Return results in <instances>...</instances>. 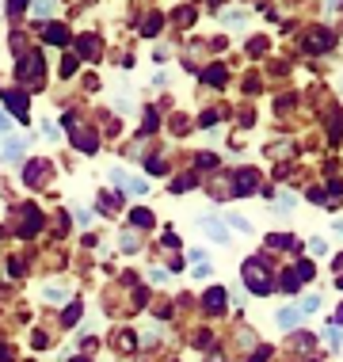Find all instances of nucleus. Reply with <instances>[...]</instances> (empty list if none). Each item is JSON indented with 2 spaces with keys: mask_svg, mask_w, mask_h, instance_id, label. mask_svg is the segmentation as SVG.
Listing matches in <instances>:
<instances>
[{
  "mask_svg": "<svg viewBox=\"0 0 343 362\" xmlns=\"http://www.w3.org/2000/svg\"><path fill=\"white\" fill-rule=\"evenodd\" d=\"M240 282L248 286L252 293H271V286H274V275H271V267L263 263L260 256H252V259H244L240 263Z\"/></svg>",
  "mask_w": 343,
  "mask_h": 362,
  "instance_id": "1",
  "label": "nucleus"
},
{
  "mask_svg": "<svg viewBox=\"0 0 343 362\" xmlns=\"http://www.w3.org/2000/svg\"><path fill=\"white\" fill-rule=\"evenodd\" d=\"M62 126L69 130V138H73V145H76L81 153H95V149H100V141H95V134H92V130H84L76 115H62Z\"/></svg>",
  "mask_w": 343,
  "mask_h": 362,
  "instance_id": "2",
  "label": "nucleus"
},
{
  "mask_svg": "<svg viewBox=\"0 0 343 362\" xmlns=\"http://www.w3.org/2000/svg\"><path fill=\"white\" fill-rule=\"evenodd\" d=\"M16 73H19V81L23 84H42V73H46V62H42V54H27V57H19V65H16Z\"/></svg>",
  "mask_w": 343,
  "mask_h": 362,
  "instance_id": "3",
  "label": "nucleus"
},
{
  "mask_svg": "<svg viewBox=\"0 0 343 362\" xmlns=\"http://www.w3.org/2000/svg\"><path fill=\"white\" fill-rule=\"evenodd\" d=\"M332 46H336V38H332V31H325V27H313V31H306V50L309 54H328Z\"/></svg>",
  "mask_w": 343,
  "mask_h": 362,
  "instance_id": "4",
  "label": "nucleus"
},
{
  "mask_svg": "<svg viewBox=\"0 0 343 362\" xmlns=\"http://www.w3.org/2000/svg\"><path fill=\"white\" fill-rule=\"evenodd\" d=\"M0 100H4L8 107H12V115L19 122H27L31 115H27V107H31V100H27V92H16V88H8V92H0Z\"/></svg>",
  "mask_w": 343,
  "mask_h": 362,
  "instance_id": "5",
  "label": "nucleus"
},
{
  "mask_svg": "<svg viewBox=\"0 0 343 362\" xmlns=\"http://www.w3.org/2000/svg\"><path fill=\"white\" fill-rule=\"evenodd\" d=\"M111 183H115L119 191H130V194H145V191H149V183H145V180H134V175L122 172V168L111 172Z\"/></svg>",
  "mask_w": 343,
  "mask_h": 362,
  "instance_id": "6",
  "label": "nucleus"
},
{
  "mask_svg": "<svg viewBox=\"0 0 343 362\" xmlns=\"http://www.w3.org/2000/svg\"><path fill=\"white\" fill-rule=\"evenodd\" d=\"M46 172H50V164H46V160H31V164L23 168V180L31 183V187H42V183H46Z\"/></svg>",
  "mask_w": 343,
  "mask_h": 362,
  "instance_id": "7",
  "label": "nucleus"
},
{
  "mask_svg": "<svg viewBox=\"0 0 343 362\" xmlns=\"http://www.w3.org/2000/svg\"><path fill=\"white\" fill-rule=\"evenodd\" d=\"M38 229H42V210H38V206H27V210H23V237H35Z\"/></svg>",
  "mask_w": 343,
  "mask_h": 362,
  "instance_id": "8",
  "label": "nucleus"
},
{
  "mask_svg": "<svg viewBox=\"0 0 343 362\" xmlns=\"http://www.w3.org/2000/svg\"><path fill=\"white\" fill-rule=\"evenodd\" d=\"M202 229H206V237H214L218 244H229V233H225V225L218 218H202Z\"/></svg>",
  "mask_w": 343,
  "mask_h": 362,
  "instance_id": "9",
  "label": "nucleus"
},
{
  "mask_svg": "<svg viewBox=\"0 0 343 362\" xmlns=\"http://www.w3.org/2000/svg\"><path fill=\"white\" fill-rule=\"evenodd\" d=\"M76 54H81V57H95V54H100V38H95V35H81V38H76Z\"/></svg>",
  "mask_w": 343,
  "mask_h": 362,
  "instance_id": "10",
  "label": "nucleus"
},
{
  "mask_svg": "<svg viewBox=\"0 0 343 362\" xmlns=\"http://www.w3.org/2000/svg\"><path fill=\"white\" fill-rule=\"evenodd\" d=\"M298 320H301V309H298V305H286V309L279 313V328H282V332L298 328Z\"/></svg>",
  "mask_w": 343,
  "mask_h": 362,
  "instance_id": "11",
  "label": "nucleus"
},
{
  "mask_svg": "<svg viewBox=\"0 0 343 362\" xmlns=\"http://www.w3.org/2000/svg\"><path fill=\"white\" fill-rule=\"evenodd\" d=\"M248 191H256V172L244 168V172L237 175V194H248Z\"/></svg>",
  "mask_w": 343,
  "mask_h": 362,
  "instance_id": "12",
  "label": "nucleus"
},
{
  "mask_svg": "<svg viewBox=\"0 0 343 362\" xmlns=\"http://www.w3.org/2000/svg\"><path fill=\"white\" fill-rule=\"evenodd\" d=\"M46 42H54V46H65V42H69V31H65L62 23L46 27Z\"/></svg>",
  "mask_w": 343,
  "mask_h": 362,
  "instance_id": "13",
  "label": "nucleus"
},
{
  "mask_svg": "<svg viewBox=\"0 0 343 362\" xmlns=\"http://www.w3.org/2000/svg\"><path fill=\"white\" fill-rule=\"evenodd\" d=\"M202 81L214 84V88H221V84H225V65H210V69L202 73Z\"/></svg>",
  "mask_w": 343,
  "mask_h": 362,
  "instance_id": "14",
  "label": "nucleus"
},
{
  "mask_svg": "<svg viewBox=\"0 0 343 362\" xmlns=\"http://www.w3.org/2000/svg\"><path fill=\"white\" fill-rule=\"evenodd\" d=\"M23 149H27L23 141H8L4 149H0V160H19V156H23Z\"/></svg>",
  "mask_w": 343,
  "mask_h": 362,
  "instance_id": "15",
  "label": "nucleus"
},
{
  "mask_svg": "<svg viewBox=\"0 0 343 362\" xmlns=\"http://www.w3.org/2000/svg\"><path fill=\"white\" fill-rule=\"evenodd\" d=\"M202 301H206V309H221V305H225V290H221V286L206 290V298H202Z\"/></svg>",
  "mask_w": 343,
  "mask_h": 362,
  "instance_id": "16",
  "label": "nucleus"
},
{
  "mask_svg": "<svg viewBox=\"0 0 343 362\" xmlns=\"http://www.w3.org/2000/svg\"><path fill=\"white\" fill-rule=\"evenodd\" d=\"M130 221H134V225H141V229H149V225H153V214H149V210H134V214H130Z\"/></svg>",
  "mask_w": 343,
  "mask_h": 362,
  "instance_id": "17",
  "label": "nucleus"
},
{
  "mask_svg": "<svg viewBox=\"0 0 343 362\" xmlns=\"http://www.w3.org/2000/svg\"><path fill=\"white\" fill-rule=\"evenodd\" d=\"M328 134H332V138H343V115H332V122H328Z\"/></svg>",
  "mask_w": 343,
  "mask_h": 362,
  "instance_id": "18",
  "label": "nucleus"
},
{
  "mask_svg": "<svg viewBox=\"0 0 343 362\" xmlns=\"http://www.w3.org/2000/svg\"><path fill=\"white\" fill-rule=\"evenodd\" d=\"M69 290L65 286H46V301H65Z\"/></svg>",
  "mask_w": 343,
  "mask_h": 362,
  "instance_id": "19",
  "label": "nucleus"
},
{
  "mask_svg": "<svg viewBox=\"0 0 343 362\" xmlns=\"http://www.w3.org/2000/svg\"><path fill=\"white\" fill-rule=\"evenodd\" d=\"M76 320H81V305H76V301H73V305L65 309V328H73Z\"/></svg>",
  "mask_w": 343,
  "mask_h": 362,
  "instance_id": "20",
  "label": "nucleus"
},
{
  "mask_svg": "<svg viewBox=\"0 0 343 362\" xmlns=\"http://www.w3.org/2000/svg\"><path fill=\"white\" fill-rule=\"evenodd\" d=\"M282 290H286V293L298 290V271H286V275H282Z\"/></svg>",
  "mask_w": 343,
  "mask_h": 362,
  "instance_id": "21",
  "label": "nucleus"
},
{
  "mask_svg": "<svg viewBox=\"0 0 343 362\" xmlns=\"http://www.w3.org/2000/svg\"><path fill=\"white\" fill-rule=\"evenodd\" d=\"M293 202H298V199H293L290 191H286V194H279V214H290V210H293Z\"/></svg>",
  "mask_w": 343,
  "mask_h": 362,
  "instance_id": "22",
  "label": "nucleus"
},
{
  "mask_svg": "<svg viewBox=\"0 0 343 362\" xmlns=\"http://www.w3.org/2000/svg\"><path fill=\"white\" fill-rule=\"evenodd\" d=\"M194 187V175H183V180H172V191H191Z\"/></svg>",
  "mask_w": 343,
  "mask_h": 362,
  "instance_id": "23",
  "label": "nucleus"
},
{
  "mask_svg": "<svg viewBox=\"0 0 343 362\" xmlns=\"http://www.w3.org/2000/svg\"><path fill=\"white\" fill-rule=\"evenodd\" d=\"M229 225H233V229H240V233H252V225H248V221H244V218H240V214H233V218H229Z\"/></svg>",
  "mask_w": 343,
  "mask_h": 362,
  "instance_id": "24",
  "label": "nucleus"
},
{
  "mask_svg": "<svg viewBox=\"0 0 343 362\" xmlns=\"http://www.w3.org/2000/svg\"><path fill=\"white\" fill-rule=\"evenodd\" d=\"M317 305H320V298H306V301H301V317H306V313H317Z\"/></svg>",
  "mask_w": 343,
  "mask_h": 362,
  "instance_id": "25",
  "label": "nucleus"
},
{
  "mask_svg": "<svg viewBox=\"0 0 343 362\" xmlns=\"http://www.w3.org/2000/svg\"><path fill=\"white\" fill-rule=\"evenodd\" d=\"M141 31H145V35H156V31H161V16H149V23H145Z\"/></svg>",
  "mask_w": 343,
  "mask_h": 362,
  "instance_id": "26",
  "label": "nucleus"
},
{
  "mask_svg": "<svg viewBox=\"0 0 343 362\" xmlns=\"http://www.w3.org/2000/svg\"><path fill=\"white\" fill-rule=\"evenodd\" d=\"M298 279H313V263H309V259L298 263Z\"/></svg>",
  "mask_w": 343,
  "mask_h": 362,
  "instance_id": "27",
  "label": "nucleus"
},
{
  "mask_svg": "<svg viewBox=\"0 0 343 362\" xmlns=\"http://www.w3.org/2000/svg\"><path fill=\"white\" fill-rule=\"evenodd\" d=\"M199 164H202V168H218V156H214V153H202Z\"/></svg>",
  "mask_w": 343,
  "mask_h": 362,
  "instance_id": "28",
  "label": "nucleus"
},
{
  "mask_svg": "<svg viewBox=\"0 0 343 362\" xmlns=\"http://www.w3.org/2000/svg\"><path fill=\"white\" fill-rule=\"evenodd\" d=\"M290 244H293L290 237H271V248H290Z\"/></svg>",
  "mask_w": 343,
  "mask_h": 362,
  "instance_id": "29",
  "label": "nucleus"
},
{
  "mask_svg": "<svg viewBox=\"0 0 343 362\" xmlns=\"http://www.w3.org/2000/svg\"><path fill=\"white\" fill-rule=\"evenodd\" d=\"M267 355H271V351H267V347H256V355H252L248 362H267Z\"/></svg>",
  "mask_w": 343,
  "mask_h": 362,
  "instance_id": "30",
  "label": "nucleus"
},
{
  "mask_svg": "<svg viewBox=\"0 0 343 362\" xmlns=\"http://www.w3.org/2000/svg\"><path fill=\"white\" fill-rule=\"evenodd\" d=\"M149 172L153 175H164V160H149Z\"/></svg>",
  "mask_w": 343,
  "mask_h": 362,
  "instance_id": "31",
  "label": "nucleus"
},
{
  "mask_svg": "<svg viewBox=\"0 0 343 362\" xmlns=\"http://www.w3.org/2000/svg\"><path fill=\"white\" fill-rule=\"evenodd\" d=\"M4 130H12V119H8L4 111H0V134H4Z\"/></svg>",
  "mask_w": 343,
  "mask_h": 362,
  "instance_id": "32",
  "label": "nucleus"
},
{
  "mask_svg": "<svg viewBox=\"0 0 343 362\" xmlns=\"http://www.w3.org/2000/svg\"><path fill=\"white\" fill-rule=\"evenodd\" d=\"M0 362H12V351L8 347H0Z\"/></svg>",
  "mask_w": 343,
  "mask_h": 362,
  "instance_id": "33",
  "label": "nucleus"
},
{
  "mask_svg": "<svg viewBox=\"0 0 343 362\" xmlns=\"http://www.w3.org/2000/svg\"><path fill=\"white\" fill-rule=\"evenodd\" d=\"M206 362H225V358H206Z\"/></svg>",
  "mask_w": 343,
  "mask_h": 362,
  "instance_id": "34",
  "label": "nucleus"
},
{
  "mask_svg": "<svg viewBox=\"0 0 343 362\" xmlns=\"http://www.w3.org/2000/svg\"><path fill=\"white\" fill-rule=\"evenodd\" d=\"M73 362H88V358H73Z\"/></svg>",
  "mask_w": 343,
  "mask_h": 362,
  "instance_id": "35",
  "label": "nucleus"
}]
</instances>
